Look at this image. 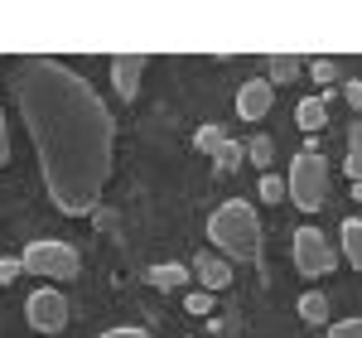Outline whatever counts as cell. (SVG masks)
I'll return each mask as SVG.
<instances>
[{"instance_id":"cell-1","label":"cell","mask_w":362,"mask_h":338,"mask_svg":"<svg viewBox=\"0 0 362 338\" xmlns=\"http://www.w3.org/2000/svg\"><path fill=\"white\" fill-rule=\"evenodd\" d=\"M15 102L29 126L54 208L68 218L97 213L116 160V121L97 87L68 63L25 58L15 68Z\"/></svg>"},{"instance_id":"cell-2","label":"cell","mask_w":362,"mask_h":338,"mask_svg":"<svg viewBox=\"0 0 362 338\" xmlns=\"http://www.w3.org/2000/svg\"><path fill=\"white\" fill-rule=\"evenodd\" d=\"M208 242L223 252V261H261V218L247 198L223 203L208 218Z\"/></svg>"},{"instance_id":"cell-3","label":"cell","mask_w":362,"mask_h":338,"mask_svg":"<svg viewBox=\"0 0 362 338\" xmlns=\"http://www.w3.org/2000/svg\"><path fill=\"white\" fill-rule=\"evenodd\" d=\"M285 198H290L300 213H319V208L329 203V160H324L319 150H300V155H295Z\"/></svg>"},{"instance_id":"cell-4","label":"cell","mask_w":362,"mask_h":338,"mask_svg":"<svg viewBox=\"0 0 362 338\" xmlns=\"http://www.w3.org/2000/svg\"><path fill=\"white\" fill-rule=\"evenodd\" d=\"M20 271H29V276H44V281H73V276L83 271V256L73 252L68 242L44 237V242H29V247H25V256H20Z\"/></svg>"},{"instance_id":"cell-5","label":"cell","mask_w":362,"mask_h":338,"mask_svg":"<svg viewBox=\"0 0 362 338\" xmlns=\"http://www.w3.org/2000/svg\"><path fill=\"white\" fill-rule=\"evenodd\" d=\"M290 252H295V271L305 276V281H314V276H329L338 266L334 247H329V237L319 232V227H300L295 237H290Z\"/></svg>"},{"instance_id":"cell-6","label":"cell","mask_w":362,"mask_h":338,"mask_svg":"<svg viewBox=\"0 0 362 338\" xmlns=\"http://www.w3.org/2000/svg\"><path fill=\"white\" fill-rule=\"evenodd\" d=\"M25 319L39 329V334H58V329L68 324V300L58 295L54 285H44V290H34V295H29Z\"/></svg>"},{"instance_id":"cell-7","label":"cell","mask_w":362,"mask_h":338,"mask_svg":"<svg viewBox=\"0 0 362 338\" xmlns=\"http://www.w3.org/2000/svg\"><path fill=\"white\" fill-rule=\"evenodd\" d=\"M145 68H150V58H145V54L112 58V87H116L121 102H136V97H140V78H145Z\"/></svg>"},{"instance_id":"cell-8","label":"cell","mask_w":362,"mask_h":338,"mask_svg":"<svg viewBox=\"0 0 362 338\" xmlns=\"http://www.w3.org/2000/svg\"><path fill=\"white\" fill-rule=\"evenodd\" d=\"M271 102H276V87L266 83V78H251V83L237 87V116L242 121H261V116L271 112Z\"/></svg>"},{"instance_id":"cell-9","label":"cell","mask_w":362,"mask_h":338,"mask_svg":"<svg viewBox=\"0 0 362 338\" xmlns=\"http://www.w3.org/2000/svg\"><path fill=\"white\" fill-rule=\"evenodd\" d=\"M189 271L203 281V290H208V295H218V290H227V285H232V266H227L223 256H213V252L194 256V266H189Z\"/></svg>"},{"instance_id":"cell-10","label":"cell","mask_w":362,"mask_h":338,"mask_svg":"<svg viewBox=\"0 0 362 338\" xmlns=\"http://www.w3.org/2000/svg\"><path fill=\"white\" fill-rule=\"evenodd\" d=\"M295 126L309 131V136L324 131V126H329V97H305V102L295 107Z\"/></svg>"},{"instance_id":"cell-11","label":"cell","mask_w":362,"mask_h":338,"mask_svg":"<svg viewBox=\"0 0 362 338\" xmlns=\"http://www.w3.org/2000/svg\"><path fill=\"white\" fill-rule=\"evenodd\" d=\"M189 276H194V271H189V266H179V261H165V266H150V285H155V290H179V285L189 281Z\"/></svg>"},{"instance_id":"cell-12","label":"cell","mask_w":362,"mask_h":338,"mask_svg":"<svg viewBox=\"0 0 362 338\" xmlns=\"http://www.w3.org/2000/svg\"><path fill=\"white\" fill-rule=\"evenodd\" d=\"M295 78H300V58H295V54H276L271 63H266V83H271V87L295 83Z\"/></svg>"},{"instance_id":"cell-13","label":"cell","mask_w":362,"mask_h":338,"mask_svg":"<svg viewBox=\"0 0 362 338\" xmlns=\"http://www.w3.org/2000/svg\"><path fill=\"white\" fill-rule=\"evenodd\" d=\"M300 319L305 324H329V295L324 290H305L300 295Z\"/></svg>"},{"instance_id":"cell-14","label":"cell","mask_w":362,"mask_h":338,"mask_svg":"<svg viewBox=\"0 0 362 338\" xmlns=\"http://www.w3.org/2000/svg\"><path fill=\"white\" fill-rule=\"evenodd\" d=\"M242 160H247V145H237V141H223L213 150V169H218V174H237Z\"/></svg>"},{"instance_id":"cell-15","label":"cell","mask_w":362,"mask_h":338,"mask_svg":"<svg viewBox=\"0 0 362 338\" xmlns=\"http://www.w3.org/2000/svg\"><path fill=\"white\" fill-rule=\"evenodd\" d=\"M338 237H343V252H348V261H353V271L362 276V218H348Z\"/></svg>"},{"instance_id":"cell-16","label":"cell","mask_w":362,"mask_h":338,"mask_svg":"<svg viewBox=\"0 0 362 338\" xmlns=\"http://www.w3.org/2000/svg\"><path fill=\"white\" fill-rule=\"evenodd\" d=\"M223 141H227V131L218 126V121H208V126H198V131H194V145L203 150V155H213V150H218Z\"/></svg>"},{"instance_id":"cell-17","label":"cell","mask_w":362,"mask_h":338,"mask_svg":"<svg viewBox=\"0 0 362 338\" xmlns=\"http://www.w3.org/2000/svg\"><path fill=\"white\" fill-rule=\"evenodd\" d=\"M247 155H251V165H271V155H276V145H271V136H251V145H247Z\"/></svg>"},{"instance_id":"cell-18","label":"cell","mask_w":362,"mask_h":338,"mask_svg":"<svg viewBox=\"0 0 362 338\" xmlns=\"http://www.w3.org/2000/svg\"><path fill=\"white\" fill-rule=\"evenodd\" d=\"M285 198V179L280 174H261V203H280Z\"/></svg>"},{"instance_id":"cell-19","label":"cell","mask_w":362,"mask_h":338,"mask_svg":"<svg viewBox=\"0 0 362 338\" xmlns=\"http://www.w3.org/2000/svg\"><path fill=\"white\" fill-rule=\"evenodd\" d=\"M309 73H314V83L329 87V83L338 78V63H334V58H314V63H309Z\"/></svg>"},{"instance_id":"cell-20","label":"cell","mask_w":362,"mask_h":338,"mask_svg":"<svg viewBox=\"0 0 362 338\" xmlns=\"http://www.w3.org/2000/svg\"><path fill=\"white\" fill-rule=\"evenodd\" d=\"M184 310L189 314H213V295H208V290H194V295L184 300Z\"/></svg>"},{"instance_id":"cell-21","label":"cell","mask_w":362,"mask_h":338,"mask_svg":"<svg viewBox=\"0 0 362 338\" xmlns=\"http://www.w3.org/2000/svg\"><path fill=\"white\" fill-rule=\"evenodd\" d=\"M329 338H362V319H338L329 329Z\"/></svg>"},{"instance_id":"cell-22","label":"cell","mask_w":362,"mask_h":338,"mask_svg":"<svg viewBox=\"0 0 362 338\" xmlns=\"http://www.w3.org/2000/svg\"><path fill=\"white\" fill-rule=\"evenodd\" d=\"M15 276H20V261L15 256H0V285H10Z\"/></svg>"},{"instance_id":"cell-23","label":"cell","mask_w":362,"mask_h":338,"mask_svg":"<svg viewBox=\"0 0 362 338\" xmlns=\"http://www.w3.org/2000/svg\"><path fill=\"white\" fill-rule=\"evenodd\" d=\"M343 169H348V179H353V184H362V155H348Z\"/></svg>"},{"instance_id":"cell-24","label":"cell","mask_w":362,"mask_h":338,"mask_svg":"<svg viewBox=\"0 0 362 338\" xmlns=\"http://www.w3.org/2000/svg\"><path fill=\"white\" fill-rule=\"evenodd\" d=\"M102 338H150V334H145V329H131V324H126V329H107Z\"/></svg>"},{"instance_id":"cell-25","label":"cell","mask_w":362,"mask_h":338,"mask_svg":"<svg viewBox=\"0 0 362 338\" xmlns=\"http://www.w3.org/2000/svg\"><path fill=\"white\" fill-rule=\"evenodd\" d=\"M343 97H348V107H358V112H362V83H348V87H343Z\"/></svg>"},{"instance_id":"cell-26","label":"cell","mask_w":362,"mask_h":338,"mask_svg":"<svg viewBox=\"0 0 362 338\" xmlns=\"http://www.w3.org/2000/svg\"><path fill=\"white\" fill-rule=\"evenodd\" d=\"M348 155H362V126H348Z\"/></svg>"},{"instance_id":"cell-27","label":"cell","mask_w":362,"mask_h":338,"mask_svg":"<svg viewBox=\"0 0 362 338\" xmlns=\"http://www.w3.org/2000/svg\"><path fill=\"white\" fill-rule=\"evenodd\" d=\"M10 160V131H5V112H0V165Z\"/></svg>"},{"instance_id":"cell-28","label":"cell","mask_w":362,"mask_h":338,"mask_svg":"<svg viewBox=\"0 0 362 338\" xmlns=\"http://www.w3.org/2000/svg\"><path fill=\"white\" fill-rule=\"evenodd\" d=\"M353 198H358V203H362V184H353Z\"/></svg>"}]
</instances>
